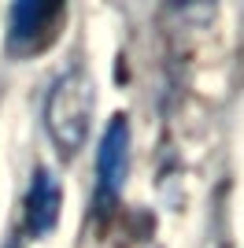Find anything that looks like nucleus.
I'll list each match as a JSON object with an SVG mask.
<instances>
[{"label":"nucleus","mask_w":244,"mask_h":248,"mask_svg":"<svg viewBox=\"0 0 244 248\" xmlns=\"http://www.w3.org/2000/svg\"><path fill=\"white\" fill-rule=\"evenodd\" d=\"M126 174H130V119L115 115L100 134V148H96V193L92 204L100 215H111L119 207V197L126 189Z\"/></svg>","instance_id":"obj_2"},{"label":"nucleus","mask_w":244,"mask_h":248,"mask_svg":"<svg viewBox=\"0 0 244 248\" xmlns=\"http://www.w3.org/2000/svg\"><path fill=\"white\" fill-rule=\"evenodd\" d=\"M92 111H96V85L81 67L60 74L45 96V130L63 159L78 155L85 137L92 130Z\"/></svg>","instance_id":"obj_1"},{"label":"nucleus","mask_w":244,"mask_h":248,"mask_svg":"<svg viewBox=\"0 0 244 248\" xmlns=\"http://www.w3.org/2000/svg\"><path fill=\"white\" fill-rule=\"evenodd\" d=\"M60 182L48 167H37L30 174V189H26V200H22V233L26 237H48L56 222H60Z\"/></svg>","instance_id":"obj_4"},{"label":"nucleus","mask_w":244,"mask_h":248,"mask_svg":"<svg viewBox=\"0 0 244 248\" xmlns=\"http://www.w3.org/2000/svg\"><path fill=\"white\" fill-rule=\"evenodd\" d=\"M19 237H22V233H11V241H8L4 248H22V241H19Z\"/></svg>","instance_id":"obj_5"},{"label":"nucleus","mask_w":244,"mask_h":248,"mask_svg":"<svg viewBox=\"0 0 244 248\" xmlns=\"http://www.w3.org/2000/svg\"><path fill=\"white\" fill-rule=\"evenodd\" d=\"M67 19V4L60 0H19L8 8V52L30 56L60 33V22Z\"/></svg>","instance_id":"obj_3"}]
</instances>
